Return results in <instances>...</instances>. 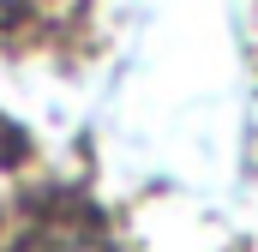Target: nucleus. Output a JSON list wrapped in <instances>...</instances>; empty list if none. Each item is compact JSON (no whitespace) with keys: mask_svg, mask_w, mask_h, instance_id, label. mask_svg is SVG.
<instances>
[{"mask_svg":"<svg viewBox=\"0 0 258 252\" xmlns=\"http://www.w3.org/2000/svg\"><path fill=\"white\" fill-rule=\"evenodd\" d=\"M12 6H18V0H0V12H12Z\"/></svg>","mask_w":258,"mask_h":252,"instance_id":"1","label":"nucleus"}]
</instances>
